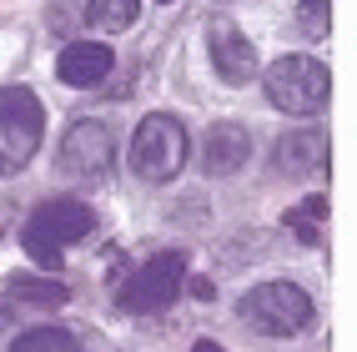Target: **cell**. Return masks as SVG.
Masks as SVG:
<instances>
[{
  "label": "cell",
  "instance_id": "1",
  "mask_svg": "<svg viewBox=\"0 0 357 352\" xmlns=\"http://www.w3.org/2000/svg\"><path fill=\"white\" fill-rule=\"evenodd\" d=\"M91 231H96V211H91L86 201H40L31 211L26 231H20V242H26V257H36L40 267H61V257L70 242H86Z\"/></svg>",
  "mask_w": 357,
  "mask_h": 352
},
{
  "label": "cell",
  "instance_id": "2",
  "mask_svg": "<svg viewBox=\"0 0 357 352\" xmlns=\"http://www.w3.org/2000/svg\"><path fill=\"white\" fill-rule=\"evenodd\" d=\"M186 156H192V136H186V126L176 121V116H161L156 111L131 136V171L141 181H151V186L176 181L181 167H186Z\"/></svg>",
  "mask_w": 357,
  "mask_h": 352
},
{
  "label": "cell",
  "instance_id": "3",
  "mask_svg": "<svg viewBox=\"0 0 357 352\" xmlns=\"http://www.w3.org/2000/svg\"><path fill=\"white\" fill-rule=\"evenodd\" d=\"M242 322L261 337H297L302 327H312V297L297 282H261L242 297Z\"/></svg>",
  "mask_w": 357,
  "mask_h": 352
},
{
  "label": "cell",
  "instance_id": "4",
  "mask_svg": "<svg viewBox=\"0 0 357 352\" xmlns=\"http://www.w3.org/2000/svg\"><path fill=\"white\" fill-rule=\"evenodd\" d=\"M40 136H45V111L36 91L0 86V176H15L20 167H31Z\"/></svg>",
  "mask_w": 357,
  "mask_h": 352
},
{
  "label": "cell",
  "instance_id": "5",
  "mask_svg": "<svg viewBox=\"0 0 357 352\" xmlns=\"http://www.w3.org/2000/svg\"><path fill=\"white\" fill-rule=\"evenodd\" d=\"M267 101L277 111H287V116H312L327 106L332 96V76H327V66L312 61V56H277L267 66Z\"/></svg>",
  "mask_w": 357,
  "mask_h": 352
},
{
  "label": "cell",
  "instance_id": "6",
  "mask_svg": "<svg viewBox=\"0 0 357 352\" xmlns=\"http://www.w3.org/2000/svg\"><path fill=\"white\" fill-rule=\"evenodd\" d=\"M181 287H186V257H181V252H156L151 262H141V267L121 282L116 302H121V312L146 317V312H166V307L181 297Z\"/></svg>",
  "mask_w": 357,
  "mask_h": 352
},
{
  "label": "cell",
  "instance_id": "7",
  "mask_svg": "<svg viewBox=\"0 0 357 352\" xmlns=\"http://www.w3.org/2000/svg\"><path fill=\"white\" fill-rule=\"evenodd\" d=\"M116 167V136L101 121H76L61 141V171L76 181H101Z\"/></svg>",
  "mask_w": 357,
  "mask_h": 352
},
{
  "label": "cell",
  "instance_id": "8",
  "mask_svg": "<svg viewBox=\"0 0 357 352\" xmlns=\"http://www.w3.org/2000/svg\"><path fill=\"white\" fill-rule=\"evenodd\" d=\"M206 51H211V66H217V76L227 86H247L257 81V45L231 26V20H211L206 26Z\"/></svg>",
  "mask_w": 357,
  "mask_h": 352
},
{
  "label": "cell",
  "instance_id": "9",
  "mask_svg": "<svg viewBox=\"0 0 357 352\" xmlns=\"http://www.w3.org/2000/svg\"><path fill=\"white\" fill-rule=\"evenodd\" d=\"M116 70V56H111V45L106 40H76V45H66L61 61H56V76L66 86H101L106 76Z\"/></svg>",
  "mask_w": 357,
  "mask_h": 352
},
{
  "label": "cell",
  "instance_id": "10",
  "mask_svg": "<svg viewBox=\"0 0 357 352\" xmlns=\"http://www.w3.org/2000/svg\"><path fill=\"white\" fill-rule=\"evenodd\" d=\"M247 156H252V136L236 126V121H217V126L206 131V146H202L206 176H231V171H242Z\"/></svg>",
  "mask_w": 357,
  "mask_h": 352
},
{
  "label": "cell",
  "instance_id": "11",
  "mask_svg": "<svg viewBox=\"0 0 357 352\" xmlns=\"http://www.w3.org/2000/svg\"><path fill=\"white\" fill-rule=\"evenodd\" d=\"M272 161H277L282 176H312V171H327V136H322V131H287V136H277Z\"/></svg>",
  "mask_w": 357,
  "mask_h": 352
},
{
  "label": "cell",
  "instance_id": "12",
  "mask_svg": "<svg viewBox=\"0 0 357 352\" xmlns=\"http://www.w3.org/2000/svg\"><path fill=\"white\" fill-rule=\"evenodd\" d=\"M136 15H141V0H86V26L101 31V36L131 31Z\"/></svg>",
  "mask_w": 357,
  "mask_h": 352
},
{
  "label": "cell",
  "instance_id": "13",
  "mask_svg": "<svg viewBox=\"0 0 357 352\" xmlns=\"http://www.w3.org/2000/svg\"><path fill=\"white\" fill-rule=\"evenodd\" d=\"M6 297L10 302H31V307H66L70 287H66V282H40V277H10Z\"/></svg>",
  "mask_w": 357,
  "mask_h": 352
},
{
  "label": "cell",
  "instance_id": "14",
  "mask_svg": "<svg viewBox=\"0 0 357 352\" xmlns=\"http://www.w3.org/2000/svg\"><path fill=\"white\" fill-rule=\"evenodd\" d=\"M322 222H327V197H322V192H317L312 201H302V206H292V211H287L292 237H297V242H307V247L322 237Z\"/></svg>",
  "mask_w": 357,
  "mask_h": 352
},
{
  "label": "cell",
  "instance_id": "15",
  "mask_svg": "<svg viewBox=\"0 0 357 352\" xmlns=\"http://www.w3.org/2000/svg\"><path fill=\"white\" fill-rule=\"evenodd\" d=\"M10 352H81L76 332H66V327H36V332L15 337Z\"/></svg>",
  "mask_w": 357,
  "mask_h": 352
},
{
  "label": "cell",
  "instance_id": "16",
  "mask_svg": "<svg viewBox=\"0 0 357 352\" xmlns=\"http://www.w3.org/2000/svg\"><path fill=\"white\" fill-rule=\"evenodd\" d=\"M297 26L312 40H322L332 31V0H297Z\"/></svg>",
  "mask_w": 357,
  "mask_h": 352
},
{
  "label": "cell",
  "instance_id": "17",
  "mask_svg": "<svg viewBox=\"0 0 357 352\" xmlns=\"http://www.w3.org/2000/svg\"><path fill=\"white\" fill-rule=\"evenodd\" d=\"M192 352H227V347H217L211 337H197V342H192Z\"/></svg>",
  "mask_w": 357,
  "mask_h": 352
},
{
  "label": "cell",
  "instance_id": "18",
  "mask_svg": "<svg viewBox=\"0 0 357 352\" xmlns=\"http://www.w3.org/2000/svg\"><path fill=\"white\" fill-rule=\"evenodd\" d=\"M6 317H10V307H0V327H6Z\"/></svg>",
  "mask_w": 357,
  "mask_h": 352
},
{
  "label": "cell",
  "instance_id": "19",
  "mask_svg": "<svg viewBox=\"0 0 357 352\" xmlns=\"http://www.w3.org/2000/svg\"><path fill=\"white\" fill-rule=\"evenodd\" d=\"M161 6H172V0H161Z\"/></svg>",
  "mask_w": 357,
  "mask_h": 352
}]
</instances>
